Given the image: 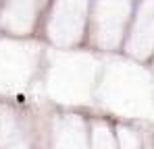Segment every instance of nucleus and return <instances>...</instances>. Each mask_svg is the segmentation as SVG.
<instances>
[]
</instances>
